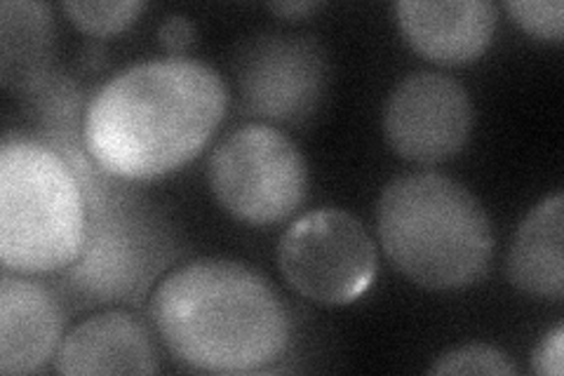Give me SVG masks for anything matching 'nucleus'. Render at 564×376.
Returning a JSON list of instances; mask_svg holds the SVG:
<instances>
[{
    "mask_svg": "<svg viewBox=\"0 0 564 376\" xmlns=\"http://www.w3.org/2000/svg\"><path fill=\"white\" fill-rule=\"evenodd\" d=\"M564 198L553 193L529 210L510 245L506 273L516 290L562 299L564 294Z\"/></svg>",
    "mask_w": 564,
    "mask_h": 376,
    "instance_id": "ddd939ff",
    "label": "nucleus"
},
{
    "mask_svg": "<svg viewBox=\"0 0 564 376\" xmlns=\"http://www.w3.org/2000/svg\"><path fill=\"white\" fill-rule=\"evenodd\" d=\"M158 353L151 334L126 311H109L80 322L57 351V372L83 374H155Z\"/></svg>",
    "mask_w": 564,
    "mask_h": 376,
    "instance_id": "f8f14e48",
    "label": "nucleus"
},
{
    "mask_svg": "<svg viewBox=\"0 0 564 376\" xmlns=\"http://www.w3.org/2000/svg\"><path fill=\"white\" fill-rule=\"evenodd\" d=\"M50 147L74 168L87 212L85 245L64 271L66 288L95 303L139 301L176 255L167 226L126 186V179L93 168V158L83 155V137L66 135Z\"/></svg>",
    "mask_w": 564,
    "mask_h": 376,
    "instance_id": "20e7f679",
    "label": "nucleus"
},
{
    "mask_svg": "<svg viewBox=\"0 0 564 376\" xmlns=\"http://www.w3.org/2000/svg\"><path fill=\"white\" fill-rule=\"evenodd\" d=\"M431 374H489V376H516L518 367L508 355L487 344H466L452 348L431 365Z\"/></svg>",
    "mask_w": 564,
    "mask_h": 376,
    "instance_id": "dca6fc26",
    "label": "nucleus"
},
{
    "mask_svg": "<svg viewBox=\"0 0 564 376\" xmlns=\"http://www.w3.org/2000/svg\"><path fill=\"white\" fill-rule=\"evenodd\" d=\"M269 8L280 17H304L317 8H323V3H317V0H296V3H271Z\"/></svg>",
    "mask_w": 564,
    "mask_h": 376,
    "instance_id": "aec40b11",
    "label": "nucleus"
},
{
    "mask_svg": "<svg viewBox=\"0 0 564 376\" xmlns=\"http://www.w3.org/2000/svg\"><path fill=\"white\" fill-rule=\"evenodd\" d=\"M327 74L325 52L308 35H261L238 64L245 111L271 122H304L325 95Z\"/></svg>",
    "mask_w": 564,
    "mask_h": 376,
    "instance_id": "1a4fd4ad",
    "label": "nucleus"
},
{
    "mask_svg": "<svg viewBox=\"0 0 564 376\" xmlns=\"http://www.w3.org/2000/svg\"><path fill=\"white\" fill-rule=\"evenodd\" d=\"M158 39H161V45L165 47L170 60H188L186 55L196 47L198 31L188 17L170 14L165 17L163 24L158 26Z\"/></svg>",
    "mask_w": 564,
    "mask_h": 376,
    "instance_id": "a211bd4d",
    "label": "nucleus"
},
{
    "mask_svg": "<svg viewBox=\"0 0 564 376\" xmlns=\"http://www.w3.org/2000/svg\"><path fill=\"white\" fill-rule=\"evenodd\" d=\"M377 230L386 257L419 288L454 292L489 271L494 228L482 203L435 172L395 176L379 195Z\"/></svg>",
    "mask_w": 564,
    "mask_h": 376,
    "instance_id": "7ed1b4c3",
    "label": "nucleus"
},
{
    "mask_svg": "<svg viewBox=\"0 0 564 376\" xmlns=\"http://www.w3.org/2000/svg\"><path fill=\"white\" fill-rule=\"evenodd\" d=\"M475 111L468 89L452 76L419 71L402 78L383 106V135L410 163L437 165L466 147Z\"/></svg>",
    "mask_w": 564,
    "mask_h": 376,
    "instance_id": "6e6552de",
    "label": "nucleus"
},
{
    "mask_svg": "<svg viewBox=\"0 0 564 376\" xmlns=\"http://www.w3.org/2000/svg\"><path fill=\"white\" fill-rule=\"evenodd\" d=\"M532 367L541 376L564 374V327L557 325L545 334L532 355Z\"/></svg>",
    "mask_w": 564,
    "mask_h": 376,
    "instance_id": "6ab92c4d",
    "label": "nucleus"
},
{
    "mask_svg": "<svg viewBox=\"0 0 564 376\" xmlns=\"http://www.w3.org/2000/svg\"><path fill=\"white\" fill-rule=\"evenodd\" d=\"M62 10L76 24L80 31L97 35H116L126 31L130 24L137 22V17L144 10L141 0H66L62 3Z\"/></svg>",
    "mask_w": 564,
    "mask_h": 376,
    "instance_id": "2eb2a0df",
    "label": "nucleus"
},
{
    "mask_svg": "<svg viewBox=\"0 0 564 376\" xmlns=\"http://www.w3.org/2000/svg\"><path fill=\"white\" fill-rule=\"evenodd\" d=\"M87 212L78 176L45 141L0 147V261L20 276L57 273L83 253Z\"/></svg>",
    "mask_w": 564,
    "mask_h": 376,
    "instance_id": "39448f33",
    "label": "nucleus"
},
{
    "mask_svg": "<svg viewBox=\"0 0 564 376\" xmlns=\"http://www.w3.org/2000/svg\"><path fill=\"white\" fill-rule=\"evenodd\" d=\"M64 311L45 284L6 271L0 278V372L33 374L62 346Z\"/></svg>",
    "mask_w": 564,
    "mask_h": 376,
    "instance_id": "9b49d317",
    "label": "nucleus"
},
{
    "mask_svg": "<svg viewBox=\"0 0 564 376\" xmlns=\"http://www.w3.org/2000/svg\"><path fill=\"white\" fill-rule=\"evenodd\" d=\"M209 189L236 219L269 226L304 205L308 165L294 141L273 125L250 122L212 151Z\"/></svg>",
    "mask_w": 564,
    "mask_h": 376,
    "instance_id": "423d86ee",
    "label": "nucleus"
},
{
    "mask_svg": "<svg viewBox=\"0 0 564 376\" xmlns=\"http://www.w3.org/2000/svg\"><path fill=\"white\" fill-rule=\"evenodd\" d=\"M395 17L404 41L421 57L458 66L489 47L499 10L489 0H400Z\"/></svg>",
    "mask_w": 564,
    "mask_h": 376,
    "instance_id": "9d476101",
    "label": "nucleus"
},
{
    "mask_svg": "<svg viewBox=\"0 0 564 376\" xmlns=\"http://www.w3.org/2000/svg\"><path fill=\"white\" fill-rule=\"evenodd\" d=\"M226 106V83L209 64L139 62L118 71L87 101L83 147L104 172L153 182L200 155Z\"/></svg>",
    "mask_w": 564,
    "mask_h": 376,
    "instance_id": "f257e3e1",
    "label": "nucleus"
},
{
    "mask_svg": "<svg viewBox=\"0 0 564 376\" xmlns=\"http://www.w3.org/2000/svg\"><path fill=\"white\" fill-rule=\"evenodd\" d=\"M278 268L290 288L323 307L360 299L375 282L377 245L352 214L325 207L299 217L280 238Z\"/></svg>",
    "mask_w": 564,
    "mask_h": 376,
    "instance_id": "0eeeda50",
    "label": "nucleus"
},
{
    "mask_svg": "<svg viewBox=\"0 0 564 376\" xmlns=\"http://www.w3.org/2000/svg\"><path fill=\"white\" fill-rule=\"evenodd\" d=\"M151 320L176 363L209 374L263 372L292 342V320L273 284L228 259L174 268L151 297Z\"/></svg>",
    "mask_w": 564,
    "mask_h": 376,
    "instance_id": "f03ea898",
    "label": "nucleus"
},
{
    "mask_svg": "<svg viewBox=\"0 0 564 376\" xmlns=\"http://www.w3.org/2000/svg\"><path fill=\"white\" fill-rule=\"evenodd\" d=\"M506 10L516 24L541 41L562 43L564 3L562 0H508Z\"/></svg>",
    "mask_w": 564,
    "mask_h": 376,
    "instance_id": "f3484780",
    "label": "nucleus"
},
{
    "mask_svg": "<svg viewBox=\"0 0 564 376\" xmlns=\"http://www.w3.org/2000/svg\"><path fill=\"white\" fill-rule=\"evenodd\" d=\"M52 8L35 0L0 3V80L33 95L50 80Z\"/></svg>",
    "mask_w": 564,
    "mask_h": 376,
    "instance_id": "4468645a",
    "label": "nucleus"
}]
</instances>
